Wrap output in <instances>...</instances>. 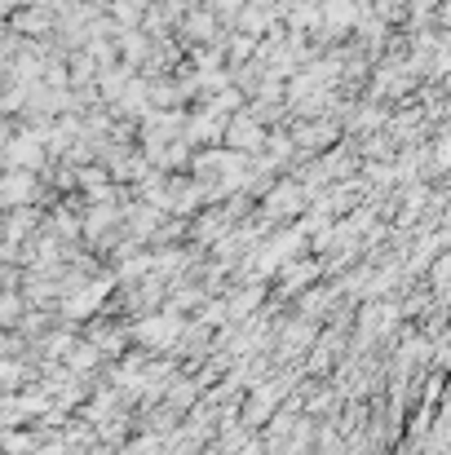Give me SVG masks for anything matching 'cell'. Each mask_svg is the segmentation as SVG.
Masks as SVG:
<instances>
[{
	"instance_id": "6da1fadb",
	"label": "cell",
	"mask_w": 451,
	"mask_h": 455,
	"mask_svg": "<svg viewBox=\"0 0 451 455\" xmlns=\"http://www.w3.org/2000/svg\"><path fill=\"white\" fill-rule=\"evenodd\" d=\"M18 318V297H0V323H13Z\"/></svg>"
}]
</instances>
